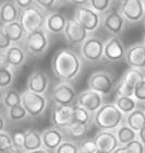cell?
I'll return each mask as SVG.
<instances>
[{
	"label": "cell",
	"instance_id": "1",
	"mask_svg": "<svg viewBox=\"0 0 145 153\" xmlns=\"http://www.w3.org/2000/svg\"><path fill=\"white\" fill-rule=\"evenodd\" d=\"M50 67L55 76L61 82L70 83L81 74L83 62L76 51L70 48H60L51 58Z\"/></svg>",
	"mask_w": 145,
	"mask_h": 153
},
{
	"label": "cell",
	"instance_id": "2",
	"mask_svg": "<svg viewBox=\"0 0 145 153\" xmlns=\"http://www.w3.org/2000/svg\"><path fill=\"white\" fill-rule=\"evenodd\" d=\"M126 123V115L122 114L115 103H105L93 118V124L99 130L116 131Z\"/></svg>",
	"mask_w": 145,
	"mask_h": 153
},
{
	"label": "cell",
	"instance_id": "3",
	"mask_svg": "<svg viewBox=\"0 0 145 153\" xmlns=\"http://www.w3.org/2000/svg\"><path fill=\"white\" fill-rule=\"evenodd\" d=\"M46 20L47 16L45 14V10L37 4H33L27 9L22 10L19 21L25 30L26 34H29L38 30L45 29Z\"/></svg>",
	"mask_w": 145,
	"mask_h": 153
},
{
	"label": "cell",
	"instance_id": "4",
	"mask_svg": "<svg viewBox=\"0 0 145 153\" xmlns=\"http://www.w3.org/2000/svg\"><path fill=\"white\" fill-rule=\"evenodd\" d=\"M22 105L29 113L30 117L37 118L45 114L48 106V100L46 95H41L26 89L22 92Z\"/></svg>",
	"mask_w": 145,
	"mask_h": 153
},
{
	"label": "cell",
	"instance_id": "5",
	"mask_svg": "<svg viewBox=\"0 0 145 153\" xmlns=\"http://www.w3.org/2000/svg\"><path fill=\"white\" fill-rule=\"evenodd\" d=\"M87 89L94 90L101 95H108L116 89L114 76L110 72L105 70H97L88 76Z\"/></svg>",
	"mask_w": 145,
	"mask_h": 153
},
{
	"label": "cell",
	"instance_id": "6",
	"mask_svg": "<svg viewBox=\"0 0 145 153\" xmlns=\"http://www.w3.org/2000/svg\"><path fill=\"white\" fill-rule=\"evenodd\" d=\"M103 16L88 6L78 7L74 11L73 19L80 23L88 33H94L101 25Z\"/></svg>",
	"mask_w": 145,
	"mask_h": 153
},
{
	"label": "cell",
	"instance_id": "7",
	"mask_svg": "<svg viewBox=\"0 0 145 153\" xmlns=\"http://www.w3.org/2000/svg\"><path fill=\"white\" fill-rule=\"evenodd\" d=\"M105 43L101 38L90 35L80 47L81 56L87 62H98L104 58Z\"/></svg>",
	"mask_w": 145,
	"mask_h": 153
},
{
	"label": "cell",
	"instance_id": "8",
	"mask_svg": "<svg viewBox=\"0 0 145 153\" xmlns=\"http://www.w3.org/2000/svg\"><path fill=\"white\" fill-rule=\"evenodd\" d=\"M24 41L26 49L33 56H43L49 47V37L45 29L26 34Z\"/></svg>",
	"mask_w": 145,
	"mask_h": 153
},
{
	"label": "cell",
	"instance_id": "9",
	"mask_svg": "<svg viewBox=\"0 0 145 153\" xmlns=\"http://www.w3.org/2000/svg\"><path fill=\"white\" fill-rule=\"evenodd\" d=\"M75 90L70 83L60 82L50 92V100L53 104L61 106H73L76 101Z\"/></svg>",
	"mask_w": 145,
	"mask_h": 153
},
{
	"label": "cell",
	"instance_id": "10",
	"mask_svg": "<svg viewBox=\"0 0 145 153\" xmlns=\"http://www.w3.org/2000/svg\"><path fill=\"white\" fill-rule=\"evenodd\" d=\"M75 104L82 106L83 108L88 111L92 115H95L98 109L105 104L104 95H101V93L96 92L94 90L86 89L78 94Z\"/></svg>",
	"mask_w": 145,
	"mask_h": 153
},
{
	"label": "cell",
	"instance_id": "11",
	"mask_svg": "<svg viewBox=\"0 0 145 153\" xmlns=\"http://www.w3.org/2000/svg\"><path fill=\"white\" fill-rule=\"evenodd\" d=\"M63 36L69 45L73 47H78V46L81 47L90 36V33L72 18L68 20V24L63 32Z\"/></svg>",
	"mask_w": 145,
	"mask_h": 153
},
{
	"label": "cell",
	"instance_id": "12",
	"mask_svg": "<svg viewBox=\"0 0 145 153\" xmlns=\"http://www.w3.org/2000/svg\"><path fill=\"white\" fill-rule=\"evenodd\" d=\"M120 12L127 22L138 23L145 19V10L143 0H122Z\"/></svg>",
	"mask_w": 145,
	"mask_h": 153
},
{
	"label": "cell",
	"instance_id": "13",
	"mask_svg": "<svg viewBox=\"0 0 145 153\" xmlns=\"http://www.w3.org/2000/svg\"><path fill=\"white\" fill-rule=\"evenodd\" d=\"M50 123L53 127L63 130L73 123V106L53 104L50 109Z\"/></svg>",
	"mask_w": 145,
	"mask_h": 153
},
{
	"label": "cell",
	"instance_id": "14",
	"mask_svg": "<svg viewBox=\"0 0 145 153\" xmlns=\"http://www.w3.org/2000/svg\"><path fill=\"white\" fill-rule=\"evenodd\" d=\"M126 19L122 16L120 11L110 10L106 12L101 18V25L112 36L119 37L126 29Z\"/></svg>",
	"mask_w": 145,
	"mask_h": 153
},
{
	"label": "cell",
	"instance_id": "15",
	"mask_svg": "<svg viewBox=\"0 0 145 153\" xmlns=\"http://www.w3.org/2000/svg\"><path fill=\"white\" fill-rule=\"evenodd\" d=\"M127 51L118 36H112L105 43L104 58L109 62H119L126 59Z\"/></svg>",
	"mask_w": 145,
	"mask_h": 153
},
{
	"label": "cell",
	"instance_id": "16",
	"mask_svg": "<svg viewBox=\"0 0 145 153\" xmlns=\"http://www.w3.org/2000/svg\"><path fill=\"white\" fill-rule=\"evenodd\" d=\"M96 143L98 152L112 153L116 149L120 147L116 131L99 130L93 138Z\"/></svg>",
	"mask_w": 145,
	"mask_h": 153
},
{
	"label": "cell",
	"instance_id": "17",
	"mask_svg": "<svg viewBox=\"0 0 145 153\" xmlns=\"http://www.w3.org/2000/svg\"><path fill=\"white\" fill-rule=\"evenodd\" d=\"M26 58L27 55L24 48L21 47L19 44H13L6 53L1 54V62L6 64L13 70L22 67L26 61Z\"/></svg>",
	"mask_w": 145,
	"mask_h": 153
},
{
	"label": "cell",
	"instance_id": "18",
	"mask_svg": "<svg viewBox=\"0 0 145 153\" xmlns=\"http://www.w3.org/2000/svg\"><path fill=\"white\" fill-rule=\"evenodd\" d=\"M126 62L130 68L145 70V44L135 43L127 49Z\"/></svg>",
	"mask_w": 145,
	"mask_h": 153
},
{
	"label": "cell",
	"instance_id": "19",
	"mask_svg": "<svg viewBox=\"0 0 145 153\" xmlns=\"http://www.w3.org/2000/svg\"><path fill=\"white\" fill-rule=\"evenodd\" d=\"M26 89L32 92L45 95L49 89V78L43 70H34L27 78Z\"/></svg>",
	"mask_w": 145,
	"mask_h": 153
},
{
	"label": "cell",
	"instance_id": "20",
	"mask_svg": "<svg viewBox=\"0 0 145 153\" xmlns=\"http://www.w3.org/2000/svg\"><path fill=\"white\" fill-rule=\"evenodd\" d=\"M41 138H43L44 149H46L47 151L53 153L57 150V148L62 143L63 141L66 140L63 131L55 127H50L45 129L41 132Z\"/></svg>",
	"mask_w": 145,
	"mask_h": 153
},
{
	"label": "cell",
	"instance_id": "21",
	"mask_svg": "<svg viewBox=\"0 0 145 153\" xmlns=\"http://www.w3.org/2000/svg\"><path fill=\"white\" fill-rule=\"evenodd\" d=\"M22 10L16 6L14 1L6 0L0 6V21L1 25H7L12 22L19 21Z\"/></svg>",
	"mask_w": 145,
	"mask_h": 153
},
{
	"label": "cell",
	"instance_id": "22",
	"mask_svg": "<svg viewBox=\"0 0 145 153\" xmlns=\"http://www.w3.org/2000/svg\"><path fill=\"white\" fill-rule=\"evenodd\" d=\"M68 20L64 14L60 12H53L47 16V20H46V25H45V30L47 32L58 35L61 33L64 32V30L68 24Z\"/></svg>",
	"mask_w": 145,
	"mask_h": 153
},
{
	"label": "cell",
	"instance_id": "23",
	"mask_svg": "<svg viewBox=\"0 0 145 153\" xmlns=\"http://www.w3.org/2000/svg\"><path fill=\"white\" fill-rule=\"evenodd\" d=\"M1 29L6 32V34L11 39L13 44H18L20 42H22L23 39H25L26 37L25 30L20 21H16V22H12L10 24H7V25H1Z\"/></svg>",
	"mask_w": 145,
	"mask_h": 153
},
{
	"label": "cell",
	"instance_id": "24",
	"mask_svg": "<svg viewBox=\"0 0 145 153\" xmlns=\"http://www.w3.org/2000/svg\"><path fill=\"white\" fill-rule=\"evenodd\" d=\"M24 134H25V147H24L25 153L39 150V149L44 148L41 132H38L33 128H30L24 131Z\"/></svg>",
	"mask_w": 145,
	"mask_h": 153
},
{
	"label": "cell",
	"instance_id": "25",
	"mask_svg": "<svg viewBox=\"0 0 145 153\" xmlns=\"http://www.w3.org/2000/svg\"><path fill=\"white\" fill-rule=\"evenodd\" d=\"M144 80H145V74L142 70L135 69V68H129L123 74L122 78L120 79V81L124 83L126 85L129 86L130 89L134 90Z\"/></svg>",
	"mask_w": 145,
	"mask_h": 153
},
{
	"label": "cell",
	"instance_id": "26",
	"mask_svg": "<svg viewBox=\"0 0 145 153\" xmlns=\"http://www.w3.org/2000/svg\"><path fill=\"white\" fill-rule=\"evenodd\" d=\"M126 124L133 130L139 132L145 126V112L142 107L138 108L132 112L131 114L126 116Z\"/></svg>",
	"mask_w": 145,
	"mask_h": 153
},
{
	"label": "cell",
	"instance_id": "27",
	"mask_svg": "<svg viewBox=\"0 0 145 153\" xmlns=\"http://www.w3.org/2000/svg\"><path fill=\"white\" fill-rule=\"evenodd\" d=\"M64 130V136L71 138V139H75V140H85L86 136L88 132V126L79 124V123H74L68 126L67 128L63 129Z\"/></svg>",
	"mask_w": 145,
	"mask_h": 153
},
{
	"label": "cell",
	"instance_id": "28",
	"mask_svg": "<svg viewBox=\"0 0 145 153\" xmlns=\"http://www.w3.org/2000/svg\"><path fill=\"white\" fill-rule=\"evenodd\" d=\"M1 103L6 109L12 108L14 106L22 104V93H19L16 90L8 89L2 92Z\"/></svg>",
	"mask_w": 145,
	"mask_h": 153
},
{
	"label": "cell",
	"instance_id": "29",
	"mask_svg": "<svg viewBox=\"0 0 145 153\" xmlns=\"http://www.w3.org/2000/svg\"><path fill=\"white\" fill-rule=\"evenodd\" d=\"M116 136L121 147H124L126 144L130 143L131 141L138 139V132L133 130L132 128H130L126 123L117 129Z\"/></svg>",
	"mask_w": 145,
	"mask_h": 153
},
{
	"label": "cell",
	"instance_id": "30",
	"mask_svg": "<svg viewBox=\"0 0 145 153\" xmlns=\"http://www.w3.org/2000/svg\"><path fill=\"white\" fill-rule=\"evenodd\" d=\"M115 104L126 116L138 108V101L134 97H129V96H116Z\"/></svg>",
	"mask_w": 145,
	"mask_h": 153
},
{
	"label": "cell",
	"instance_id": "31",
	"mask_svg": "<svg viewBox=\"0 0 145 153\" xmlns=\"http://www.w3.org/2000/svg\"><path fill=\"white\" fill-rule=\"evenodd\" d=\"M93 118H94V115H92L88 111L83 108L82 106L78 104L73 105V121L74 123H79V124L90 127V125L93 123Z\"/></svg>",
	"mask_w": 145,
	"mask_h": 153
},
{
	"label": "cell",
	"instance_id": "32",
	"mask_svg": "<svg viewBox=\"0 0 145 153\" xmlns=\"http://www.w3.org/2000/svg\"><path fill=\"white\" fill-rule=\"evenodd\" d=\"M13 80H14L13 70L10 67H8L6 64L1 62V66H0V89H1V92L9 89L10 85L13 83Z\"/></svg>",
	"mask_w": 145,
	"mask_h": 153
},
{
	"label": "cell",
	"instance_id": "33",
	"mask_svg": "<svg viewBox=\"0 0 145 153\" xmlns=\"http://www.w3.org/2000/svg\"><path fill=\"white\" fill-rule=\"evenodd\" d=\"M7 117L11 123H21L26 120L30 117V115L24 108V106L21 104V105L14 106L12 108L7 109Z\"/></svg>",
	"mask_w": 145,
	"mask_h": 153
},
{
	"label": "cell",
	"instance_id": "34",
	"mask_svg": "<svg viewBox=\"0 0 145 153\" xmlns=\"http://www.w3.org/2000/svg\"><path fill=\"white\" fill-rule=\"evenodd\" d=\"M112 0H90L88 7L95 10L99 14H105L109 11Z\"/></svg>",
	"mask_w": 145,
	"mask_h": 153
},
{
	"label": "cell",
	"instance_id": "35",
	"mask_svg": "<svg viewBox=\"0 0 145 153\" xmlns=\"http://www.w3.org/2000/svg\"><path fill=\"white\" fill-rule=\"evenodd\" d=\"M54 153H80V146L75 141L64 140Z\"/></svg>",
	"mask_w": 145,
	"mask_h": 153
},
{
	"label": "cell",
	"instance_id": "36",
	"mask_svg": "<svg viewBox=\"0 0 145 153\" xmlns=\"http://www.w3.org/2000/svg\"><path fill=\"white\" fill-rule=\"evenodd\" d=\"M13 147L12 136L9 134L6 130L0 131V152L3 153Z\"/></svg>",
	"mask_w": 145,
	"mask_h": 153
},
{
	"label": "cell",
	"instance_id": "37",
	"mask_svg": "<svg viewBox=\"0 0 145 153\" xmlns=\"http://www.w3.org/2000/svg\"><path fill=\"white\" fill-rule=\"evenodd\" d=\"M126 153H145V146L139 138L124 146Z\"/></svg>",
	"mask_w": 145,
	"mask_h": 153
},
{
	"label": "cell",
	"instance_id": "38",
	"mask_svg": "<svg viewBox=\"0 0 145 153\" xmlns=\"http://www.w3.org/2000/svg\"><path fill=\"white\" fill-rule=\"evenodd\" d=\"M80 151L88 153H98L97 147L95 143L94 139H85L80 144Z\"/></svg>",
	"mask_w": 145,
	"mask_h": 153
},
{
	"label": "cell",
	"instance_id": "39",
	"mask_svg": "<svg viewBox=\"0 0 145 153\" xmlns=\"http://www.w3.org/2000/svg\"><path fill=\"white\" fill-rule=\"evenodd\" d=\"M11 136H12L13 146L24 151V147H25V134H24V131H18V132H14Z\"/></svg>",
	"mask_w": 145,
	"mask_h": 153
},
{
	"label": "cell",
	"instance_id": "40",
	"mask_svg": "<svg viewBox=\"0 0 145 153\" xmlns=\"http://www.w3.org/2000/svg\"><path fill=\"white\" fill-rule=\"evenodd\" d=\"M12 45H13V43L11 42V39L8 37L6 32H4L2 29H0V51H1V54L6 53Z\"/></svg>",
	"mask_w": 145,
	"mask_h": 153
},
{
	"label": "cell",
	"instance_id": "41",
	"mask_svg": "<svg viewBox=\"0 0 145 153\" xmlns=\"http://www.w3.org/2000/svg\"><path fill=\"white\" fill-rule=\"evenodd\" d=\"M134 99L140 103H145V80L134 89Z\"/></svg>",
	"mask_w": 145,
	"mask_h": 153
},
{
	"label": "cell",
	"instance_id": "42",
	"mask_svg": "<svg viewBox=\"0 0 145 153\" xmlns=\"http://www.w3.org/2000/svg\"><path fill=\"white\" fill-rule=\"evenodd\" d=\"M34 1L38 7H41V9H44L45 11L53 9L56 6V3H58L57 0H34Z\"/></svg>",
	"mask_w": 145,
	"mask_h": 153
},
{
	"label": "cell",
	"instance_id": "43",
	"mask_svg": "<svg viewBox=\"0 0 145 153\" xmlns=\"http://www.w3.org/2000/svg\"><path fill=\"white\" fill-rule=\"evenodd\" d=\"M13 1L21 10L27 9L29 7L33 6V2H35L34 0H13Z\"/></svg>",
	"mask_w": 145,
	"mask_h": 153
},
{
	"label": "cell",
	"instance_id": "44",
	"mask_svg": "<svg viewBox=\"0 0 145 153\" xmlns=\"http://www.w3.org/2000/svg\"><path fill=\"white\" fill-rule=\"evenodd\" d=\"M70 2L78 7H83V6H88L90 0H70Z\"/></svg>",
	"mask_w": 145,
	"mask_h": 153
},
{
	"label": "cell",
	"instance_id": "45",
	"mask_svg": "<svg viewBox=\"0 0 145 153\" xmlns=\"http://www.w3.org/2000/svg\"><path fill=\"white\" fill-rule=\"evenodd\" d=\"M138 138H139L141 142L145 146V126L138 132Z\"/></svg>",
	"mask_w": 145,
	"mask_h": 153
},
{
	"label": "cell",
	"instance_id": "46",
	"mask_svg": "<svg viewBox=\"0 0 145 153\" xmlns=\"http://www.w3.org/2000/svg\"><path fill=\"white\" fill-rule=\"evenodd\" d=\"M112 153H126V150H124V147H121L120 146L118 149H116V150L114 151Z\"/></svg>",
	"mask_w": 145,
	"mask_h": 153
},
{
	"label": "cell",
	"instance_id": "47",
	"mask_svg": "<svg viewBox=\"0 0 145 153\" xmlns=\"http://www.w3.org/2000/svg\"><path fill=\"white\" fill-rule=\"evenodd\" d=\"M27 153H49V151H47L46 149H39V150H36V151H32V152H27Z\"/></svg>",
	"mask_w": 145,
	"mask_h": 153
},
{
	"label": "cell",
	"instance_id": "48",
	"mask_svg": "<svg viewBox=\"0 0 145 153\" xmlns=\"http://www.w3.org/2000/svg\"><path fill=\"white\" fill-rule=\"evenodd\" d=\"M57 2L59 3V4H64V3H67V2H70V0H57Z\"/></svg>",
	"mask_w": 145,
	"mask_h": 153
},
{
	"label": "cell",
	"instance_id": "49",
	"mask_svg": "<svg viewBox=\"0 0 145 153\" xmlns=\"http://www.w3.org/2000/svg\"><path fill=\"white\" fill-rule=\"evenodd\" d=\"M143 109H144V112H145V103H143V107H142Z\"/></svg>",
	"mask_w": 145,
	"mask_h": 153
},
{
	"label": "cell",
	"instance_id": "50",
	"mask_svg": "<svg viewBox=\"0 0 145 153\" xmlns=\"http://www.w3.org/2000/svg\"><path fill=\"white\" fill-rule=\"evenodd\" d=\"M143 6H144V10H145V0H143Z\"/></svg>",
	"mask_w": 145,
	"mask_h": 153
},
{
	"label": "cell",
	"instance_id": "51",
	"mask_svg": "<svg viewBox=\"0 0 145 153\" xmlns=\"http://www.w3.org/2000/svg\"><path fill=\"white\" fill-rule=\"evenodd\" d=\"M143 43L145 44V36H144V38H143Z\"/></svg>",
	"mask_w": 145,
	"mask_h": 153
},
{
	"label": "cell",
	"instance_id": "52",
	"mask_svg": "<svg viewBox=\"0 0 145 153\" xmlns=\"http://www.w3.org/2000/svg\"><path fill=\"white\" fill-rule=\"evenodd\" d=\"M80 153H88V152H83V151H80Z\"/></svg>",
	"mask_w": 145,
	"mask_h": 153
},
{
	"label": "cell",
	"instance_id": "53",
	"mask_svg": "<svg viewBox=\"0 0 145 153\" xmlns=\"http://www.w3.org/2000/svg\"><path fill=\"white\" fill-rule=\"evenodd\" d=\"M98 153H105V152H98Z\"/></svg>",
	"mask_w": 145,
	"mask_h": 153
},
{
	"label": "cell",
	"instance_id": "54",
	"mask_svg": "<svg viewBox=\"0 0 145 153\" xmlns=\"http://www.w3.org/2000/svg\"><path fill=\"white\" fill-rule=\"evenodd\" d=\"M144 25H145V19H144Z\"/></svg>",
	"mask_w": 145,
	"mask_h": 153
}]
</instances>
